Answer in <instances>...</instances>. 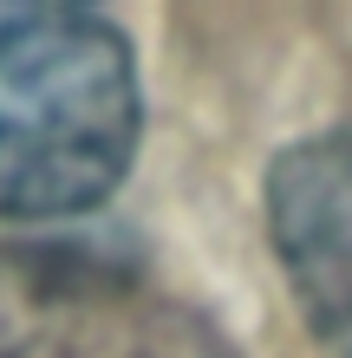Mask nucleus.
Returning <instances> with one entry per match:
<instances>
[{
	"label": "nucleus",
	"instance_id": "obj_1",
	"mask_svg": "<svg viewBox=\"0 0 352 358\" xmlns=\"http://www.w3.org/2000/svg\"><path fill=\"white\" fill-rule=\"evenodd\" d=\"M143 131L131 39L98 7L0 0V222L85 215Z\"/></svg>",
	"mask_w": 352,
	"mask_h": 358
},
{
	"label": "nucleus",
	"instance_id": "obj_2",
	"mask_svg": "<svg viewBox=\"0 0 352 358\" xmlns=\"http://www.w3.org/2000/svg\"><path fill=\"white\" fill-rule=\"evenodd\" d=\"M0 358H235L137 267L72 241H0Z\"/></svg>",
	"mask_w": 352,
	"mask_h": 358
},
{
	"label": "nucleus",
	"instance_id": "obj_3",
	"mask_svg": "<svg viewBox=\"0 0 352 358\" xmlns=\"http://www.w3.org/2000/svg\"><path fill=\"white\" fill-rule=\"evenodd\" d=\"M267 228L300 313L339 358H352V131H320L274 157Z\"/></svg>",
	"mask_w": 352,
	"mask_h": 358
}]
</instances>
